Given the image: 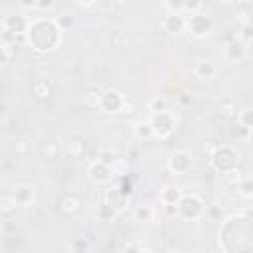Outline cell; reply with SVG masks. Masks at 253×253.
Wrapping results in <instances>:
<instances>
[{
	"label": "cell",
	"mask_w": 253,
	"mask_h": 253,
	"mask_svg": "<svg viewBox=\"0 0 253 253\" xmlns=\"http://www.w3.org/2000/svg\"><path fill=\"white\" fill-rule=\"evenodd\" d=\"M253 253V229L249 215H233L219 227V247L225 253Z\"/></svg>",
	"instance_id": "obj_1"
},
{
	"label": "cell",
	"mask_w": 253,
	"mask_h": 253,
	"mask_svg": "<svg viewBox=\"0 0 253 253\" xmlns=\"http://www.w3.org/2000/svg\"><path fill=\"white\" fill-rule=\"evenodd\" d=\"M24 42L40 55L51 53L61 43V30L53 22V18H45V16L34 18L28 22Z\"/></svg>",
	"instance_id": "obj_2"
},
{
	"label": "cell",
	"mask_w": 253,
	"mask_h": 253,
	"mask_svg": "<svg viewBox=\"0 0 253 253\" xmlns=\"http://www.w3.org/2000/svg\"><path fill=\"white\" fill-rule=\"evenodd\" d=\"M210 166L217 172V174H225L229 170H235L237 164H239V152L231 146V144H221V146H215L213 152L210 154Z\"/></svg>",
	"instance_id": "obj_3"
},
{
	"label": "cell",
	"mask_w": 253,
	"mask_h": 253,
	"mask_svg": "<svg viewBox=\"0 0 253 253\" xmlns=\"http://www.w3.org/2000/svg\"><path fill=\"white\" fill-rule=\"evenodd\" d=\"M176 210H178V217L180 219H186V221H196L200 217H204L206 213V204L200 196L196 194H182L180 202L176 204Z\"/></svg>",
	"instance_id": "obj_4"
},
{
	"label": "cell",
	"mask_w": 253,
	"mask_h": 253,
	"mask_svg": "<svg viewBox=\"0 0 253 253\" xmlns=\"http://www.w3.org/2000/svg\"><path fill=\"white\" fill-rule=\"evenodd\" d=\"M148 123H150V128H152L154 138H168L176 130V117L170 111L152 113L150 119H148Z\"/></svg>",
	"instance_id": "obj_5"
},
{
	"label": "cell",
	"mask_w": 253,
	"mask_h": 253,
	"mask_svg": "<svg viewBox=\"0 0 253 253\" xmlns=\"http://www.w3.org/2000/svg\"><path fill=\"white\" fill-rule=\"evenodd\" d=\"M186 30L190 32L192 38L202 40V38L210 36V32L213 30V20H211V16L206 14V12L190 14V16L186 18Z\"/></svg>",
	"instance_id": "obj_6"
},
{
	"label": "cell",
	"mask_w": 253,
	"mask_h": 253,
	"mask_svg": "<svg viewBox=\"0 0 253 253\" xmlns=\"http://www.w3.org/2000/svg\"><path fill=\"white\" fill-rule=\"evenodd\" d=\"M126 105V99L123 95V91L115 89V87H109L105 91H101V99H99V109L107 115H115V113H121Z\"/></svg>",
	"instance_id": "obj_7"
},
{
	"label": "cell",
	"mask_w": 253,
	"mask_h": 253,
	"mask_svg": "<svg viewBox=\"0 0 253 253\" xmlns=\"http://www.w3.org/2000/svg\"><path fill=\"white\" fill-rule=\"evenodd\" d=\"M28 22H30V20H26V16H22V14H6V16L2 18V28H4V32L16 42V38L24 40Z\"/></svg>",
	"instance_id": "obj_8"
},
{
	"label": "cell",
	"mask_w": 253,
	"mask_h": 253,
	"mask_svg": "<svg viewBox=\"0 0 253 253\" xmlns=\"http://www.w3.org/2000/svg\"><path fill=\"white\" fill-rule=\"evenodd\" d=\"M55 206H57V211H59L61 215H65V217H75V215L81 211V200H79V196L73 194V192L61 194V196L57 198Z\"/></svg>",
	"instance_id": "obj_9"
},
{
	"label": "cell",
	"mask_w": 253,
	"mask_h": 253,
	"mask_svg": "<svg viewBox=\"0 0 253 253\" xmlns=\"http://www.w3.org/2000/svg\"><path fill=\"white\" fill-rule=\"evenodd\" d=\"M87 176H89V180H91L93 184H97V186H107V184H111V180H113L111 166H105V164H101V162H97V160H93V162L87 166Z\"/></svg>",
	"instance_id": "obj_10"
},
{
	"label": "cell",
	"mask_w": 253,
	"mask_h": 253,
	"mask_svg": "<svg viewBox=\"0 0 253 253\" xmlns=\"http://www.w3.org/2000/svg\"><path fill=\"white\" fill-rule=\"evenodd\" d=\"M168 168L174 174H186L192 168V154L188 150H174L168 158Z\"/></svg>",
	"instance_id": "obj_11"
},
{
	"label": "cell",
	"mask_w": 253,
	"mask_h": 253,
	"mask_svg": "<svg viewBox=\"0 0 253 253\" xmlns=\"http://www.w3.org/2000/svg\"><path fill=\"white\" fill-rule=\"evenodd\" d=\"M103 200L113 208V210H117L119 213L128 206V198L117 188V186H111L107 192H105V196H103Z\"/></svg>",
	"instance_id": "obj_12"
},
{
	"label": "cell",
	"mask_w": 253,
	"mask_h": 253,
	"mask_svg": "<svg viewBox=\"0 0 253 253\" xmlns=\"http://www.w3.org/2000/svg\"><path fill=\"white\" fill-rule=\"evenodd\" d=\"M162 28L168 34H182L186 30V16L184 14H166L162 20Z\"/></svg>",
	"instance_id": "obj_13"
},
{
	"label": "cell",
	"mask_w": 253,
	"mask_h": 253,
	"mask_svg": "<svg viewBox=\"0 0 253 253\" xmlns=\"http://www.w3.org/2000/svg\"><path fill=\"white\" fill-rule=\"evenodd\" d=\"M32 95H34V99H38V101H47V99H51V95H53V85H51V81L49 79H36L34 83H32Z\"/></svg>",
	"instance_id": "obj_14"
},
{
	"label": "cell",
	"mask_w": 253,
	"mask_h": 253,
	"mask_svg": "<svg viewBox=\"0 0 253 253\" xmlns=\"http://www.w3.org/2000/svg\"><path fill=\"white\" fill-rule=\"evenodd\" d=\"M194 75L198 77V79H202V81H210V79H213L215 77V65L210 61V59H200V61H196L194 63Z\"/></svg>",
	"instance_id": "obj_15"
},
{
	"label": "cell",
	"mask_w": 253,
	"mask_h": 253,
	"mask_svg": "<svg viewBox=\"0 0 253 253\" xmlns=\"http://www.w3.org/2000/svg\"><path fill=\"white\" fill-rule=\"evenodd\" d=\"M85 150H87V144H85V140L79 138V136H71V138H67L65 144H63V152H65L67 156H71V158H81V156L85 154Z\"/></svg>",
	"instance_id": "obj_16"
},
{
	"label": "cell",
	"mask_w": 253,
	"mask_h": 253,
	"mask_svg": "<svg viewBox=\"0 0 253 253\" xmlns=\"http://www.w3.org/2000/svg\"><path fill=\"white\" fill-rule=\"evenodd\" d=\"M18 202H16V198H14V194L12 192H2L0 194V215L2 217H12V215H16V211H18Z\"/></svg>",
	"instance_id": "obj_17"
},
{
	"label": "cell",
	"mask_w": 253,
	"mask_h": 253,
	"mask_svg": "<svg viewBox=\"0 0 253 253\" xmlns=\"http://www.w3.org/2000/svg\"><path fill=\"white\" fill-rule=\"evenodd\" d=\"M12 194H14L16 202H18V206H28V204L34 202V188H32L30 184H20V186H16V188L12 190Z\"/></svg>",
	"instance_id": "obj_18"
},
{
	"label": "cell",
	"mask_w": 253,
	"mask_h": 253,
	"mask_svg": "<svg viewBox=\"0 0 253 253\" xmlns=\"http://www.w3.org/2000/svg\"><path fill=\"white\" fill-rule=\"evenodd\" d=\"M245 49H247V47H243L241 42H237V40L229 42V43L225 45V57H227V61H231V63L241 61V59L245 57Z\"/></svg>",
	"instance_id": "obj_19"
},
{
	"label": "cell",
	"mask_w": 253,
	"mask_h": 253,
	"mask_svg": "<svg viewBox=\"0 0 253 253\" xmlns=\"http://www.w3.org/2000/svg\"><path fill=\"white\" fill-rule=\"evenodd\" d=\"M95 217H97L99 221H113V219L119 217V211L113 210L105 200H101V202L97 204V208H95Z\"/></svg>",
	"instance_id": "obj_20"
},
{
	"label": "cell",
	"mask_w": 253,
	"mask_h": 253,
	"mask_svg": "<svg viewBox=\"0 0 253 253\" xmlns=\"http://www.w3.org/2000/svg\"><path fill=\"white\" fill-rule=\"evenodd\" d=\"M182 198V190L180 188H174V186H168L160 192V204L162 206H176Z\"/></svg>",
	"instance_id": "obj_21"
},
{
	"label": "cell",
	"mask_w": 253,
	"mask_h": 253,
	"mask_svg": "<svg viewBox=\"0 0 253 253\" xmlns=\"http://www.w3.org/2000/svg\"><path fill=\"white\" fill-rule=\"evenodd\" d=\"M111 172H113V178L117 176V178H126L128 174H130V162L126 160V158H121V156H117L115 158V162H113V166H111Z\"/></svg>",
	"instance_id": "obj_22"
},
{
	"label": "cell",
	"mask_w": 253,
	"mask_h": 253,
	"mask_svg": "<svg viewBox=\"0 0 253 253\" xmlns=\"http://www.w3.org/2000/svg\"><path fill=\"white\" fill-rule=\"evenodd\" d=\"M132 217H134V221L148 223V221H152V217H154V210H152L148 204H140V206H136V208L132 210Z\"/></svg>",
	"instance_id": "obj_23"
},
{
	"label": "cell",
	"mask_w": 253,
	"mask_h": 253,
	"mask_svg": "<svg viewBox=\"0 0 253 253\" xmlns=\"http://www.w3.org/2000/svg\"><path fill=\"white\" fill-rule=\"evenodd\" d=\"M61 146L57 144V142H53V140H49V142H43L42 146H40V154H42V158H47V160H55L59 154H61Z\"/></svg>",
	"instance_id": "obj_24"
},
{
	"label": "cell",
	"mask_w": 253,
	"mask_h": 253,
	"mask_svg": "<svg viewBox=\"0 0 253 253\" xmlns=\"http://www.w3.org/2000/svg\"><path fill=\"white\" fill-rule=\"evenodd\" d=\"M251 115H253V111H251V107H245V109H241L239 113H237V125L243 128V132L245 134H249V130H251Z\"/></svg>",
	"instance_id": "obj_25"
},
{
	"label": "cell",
	"mask_w": 253,
	"mask_h": 253,
	"mask_svg": "<svg viewBox=\"0 0 253 253\" xmlns=\"http://www.w3.org/2000/svg\"><path fill=\"white\" fill-rule=\"evenodd\" d=\"M134 134H136V138H140V140H150V138H154L148 121H138V123L134 125Z\"/></svg>",
	"instance_id": "obj_26"
},
{
	"label": "cell",
	"mask_w": 253,
	"mask_h": 253,
	"mask_svg": "<svg viewBox=\"0 0 253 253\" xmlns=\"http://www.w3.org/2000/svg\"><path fill=\"white\" fill-rule=\"evenodd\" d=\"M99 99H101L99 89H87L83 93V105L89 107V109H99Z\"/></svg>",
	"instance_id": "obj_27"
},
{
	"label": "cell",
	"mask_w": 253,
	"mask_h": 253,
	"mask_svg": "<svg viewBox=\"0 0 253 253\" xmlns=\"http://www.w3.org/2000/svg\"><path fill=\"white\" fill-rule=\"evenodd\" d=\"M237 105L233 103V101H223L221 103V107H219V115H221V119H225V121H233L235 117H237Z\"/></svg>",
	"instance_id": "obj_28"
},
{
	"label": "cell",
	"mask_w": 253,
	"mask_h": 253,
	"mask_svg": "<svg viewBox=\"0 0 253 253\" xmlns=\"http://www.w3.org/2000/svg\"><path fill=\"white\" fill-rule=\"evenodd\" d=\"M241 180H243V174H241L239 168L229 170V172L223 174V184H225L227 188H237V186L241 184Z\"/></svg>",
	"instance_id": "obj_29"
},
{
	"label": "cell",
	"mask_w": 253,
	"mask_h": 253,
	"mask_svg": "<svg viewBox=\"0 0 253 253\" xmlns=\"http://www.w3.org/2000/svg\"><path fill=\"white\" fill-rule=\"evenodd\" d=\"M251 40H253V24H251V22H245V24L241 26L239 36H237V42H241L243 47H247V45L251 43Z\"/></svg>",
	"instance_id": "obj_30"
},
{
	"label": "cell",
	"mask_w": 253,
	"mask_h": 253,
	"mask_svg": "<svg viewBox=\"0 0 253 253\" xmlns=\"http://www.w3.org/2000/svg\"><path fill=\"white\" fill-rule=\"evenodd\" d=\"M34 150V138L30 134H24L18 142H16V152L20 154H30Z\"/></svg>",
	"instance_id": "obj_31"
},
{
	"label": "cell",
	"mask_w": 253,
	"mask_h": 253,
	"mask_svg": "<svg viewBox=\"0 0 253 253\" xmlns=\"http://www.w3.org/2000/svg\"><path fill=\"white\" fill-rule=\"evenodd\" d=\"M89 241L85 237H75L71 243H69V251L71 253H89Z\"/></svg>",
	"instance_id": "obj_32"
},
{
	"label": "cell",
	"mask_w": 253,
	"mask_h": 253,
	"mask_svg": "<svg viewBox=\"0 0 253 253\" xmlns=\"http://www.w3.org/2000/svg\"><path fill=\"white\" fill-rule=\"evenodd\" d=\"M53 22L57 24V28H59L61 32H65V30L73 28V24H75V20H73V16H71V14H61V16H57V18H53Z\"/></svg>",
	"instance_id": "obj_33"
},
{
	"label": "cell",
	"mask_w": 253,
	"mask_h": 253,
	"mask_svg": "<svg viewBox=\"0 0 253 253\" xmlns=\"http://www.w3.org/2000/svg\"><path fill=\"white\" fill-rule=\"evenodd\" d=\"M115 158H117V154L113 152V150H109V148H103V150H99V154H97V162H101V164H105V166H113V162H115Z\"/></svg>",
	"instance_id": "obj_34"
},
{
	"label": "cell",
	"mask_w": 253,
	"mask_h": 253,
	"mask_svg": "<svg viewBox=\"0 0 253 253\" xmlns=\"http://www.w3.org/2000/svg\"><path fill=\"white\" fill-rule=\"evenodd\" d=\"M0 47H2V51H4V55H6V59H8V61L16 59V55H18V51H20L16 42H6V43H0Z\"/></svg>",
	"instance_id": "obj_35"
},
{
	"label": "cell",
	"mask_w": 253,
	"mask_h": 253,
	"mask_svg": "<svg viewBox=\"0 0 253 253\" xmlns=\"http://www.w3.org/2000/svg\"><path fill=\"white\" fill-rule=\"evenodd\" d=\"M237 190H239V194H241L243 198H251V196H253V182H251V178L243 176V180H241V184L237 186Z\"/></svg>",
	"instance_id": "obj_36"
},
{
	"label": "cell",
	"mask_w": 253,
	"mask_h": 253,
	"mask_svg": "<svg viewBox=\"0 0 253 253\" xmlns=\"http://www.w3.org/2000/svg\"><path fill=\"white\" fill-rule=\"evenodd\" d=\"M148 109L152 113H160V111H166V99L164 97H154L148 101Z\"/></svg>",
	"instance_id": "obj_37"
},
{
	"label": "cell",
	"mask_w": 253,
	"mask_h": 253,
	"mask_svg": "<svg viewBox=\"0 0 253 253\" xmlns=\"http://www.w3.org/2000/svg\"><path fill=\"white\" fill-rule=\"evenodd\" d=\"M202 8H204V2H182V14L184 12L196 14V12H202Z\"/></svg>",
	"instance_id": "obj_38"
},
{
	"label": "cell",
	"mask_w": 253,
	"mask_h": 253,
	"mask_svg": "<svg viewBox=\"0 0 253 253\" xmlns=\"http://www.w3.org/2000/svg\"><path fill=\"white\" fill-rule=\"evenodd\" d=\"M125 42H126V38H125V32H123V30H115V32H113V36H111V43L119 47V45H123Z\"/></svg>",
	"instance_id": "obj_39"
},
{
	"label": "cell",
	"mask_w": 253,
	"mask_h": 253,
	"mask_svg": "<svg viewBox=\"0 0 253 253\" xmlns=\"http://www.w3.org/2000/svg\"><path fill=\"white\" fill-rule=\"evenodd\" d=\"M121 253H142V247L138 243H126Z\"/></svg>",
	"instance_id": "obj_40"
},
{
	"label": "cell",
	"mask_w": 253,
	"mask_h": 253,
	"mask_svg": "<svg viewBox=\"0 0 253 253\" xmlns=\"http://www.w3.org/2000/svg\"><path fill=\"white\" fill-rule=\"evenodd\" d=\"M53 6H55L53 0H36V8H40V10H51Z\"/></svg>",
	"instance_id": "obj_41"
},
{
	"label": "cell",
	"mask_w": 253,
	"mask_h": 253,
	"mask_svg": "<svg viewBox=\"0 0 253 253\" xmlns=\"http://www.w3.org/2000/svg\"><path fill=\"white\" fill-rule=\"evenodd\" d=\"M213 148H215V144H211V142H204V144H202V152H204V156L210 158V154L213 152Z\"/></svg>",
	"instance_id": "obj_42"
},
{
	"label": "cell",
	"mask_w": 253,
	"mask_h": 253,
	"mask_svg": "<svg viewBox=\"0 0 253 253\" xmlns=\"http://www.w3.org/2000/svg\"><path fill=\"white\" fill-rule=\"evenodd\" d=\"M204 215H210V217H221V210H219V208H215V206H213V208H210V210L206 208V213H204Z\"/></svg>",
	"instance_id": "obj_43"
},
{
	"label": "cell",
	"mask_w": 253,
	"mask_h": 253,
	"mask_svg": "<svg viewBox=\"0 0 253 253\" xmlns=\"http://www.w3.org/2000/svg\"><path fill=\"white\" fill-rule=\"evenodd\" d=\"M164 211H166L168 217H178V210H176V206H164Z\"/></svg>",
	"instance_id": "obj_44"
},
{
	"label": "cell",
	"mask_w": 253,
	"mask_h": 253,
	"mask_svg": "<svg viewBox=\"0 0 253 253\" xmlns=\"http://www.w3.org/2000/svg\"><path fill=\"white\" fill-rule=\"evenodd\" d=\"M20 6H22V8H36V0H32V2H30V0H26V2H22Z\"/></svg>",
	"instance_id": "obj_45"
},
{
	"label": "cell",
	"mask_w": 253,
	"mask_h": 253,
	"mask_svg": "<svg viewBox=\"0 0 253 253\" xmlns=\"http://www.w3.org/2000/svg\"><path fill=\"white\" fill-rule=\"evenodd\" d=\"M77 6H83V8H89V6H95V2H77Z\"/></svg>",
	"instance_id": "obj_46"
},
{
	"label": "cell",
	"mask_w": 253,
	"mask_h": 253,
	"mask_svg": "<svg viewBox=\"0 0 253 253\" xmlns=\"http://www.w3.org/2000/svg\"><path fill=\"white\" fill-rule=\"evenodd\" d=\"M2 63H8V59H6V55H4V51H2V47H0V65Z\"/></svg>",
	"instance_id": "obj_47"
},
{
	"label": "cell",
	"mask_w": 253,
	"mask_h": 253,
	"mask_svg": "<svg viewBox=\"0 0 253 253\" xmlns=\"http://www.w3.org/2000/svg\"><path fill=\"white\" fill-rule=\"evenodd\" d=\"M164 253H180L178 249H168V251H164Z\"/></svg>",
	"instance_id": "obj_48"
},
{
	"label": "cell",
	"mask_w": 253,
	"mask_h": 253,
	"mask_svg": "<svg viewBox=\"0 0 253 253\" xmlns=\"http://www.w3.org/2000/svg\"><path fill=\"white\" fill-rule=\"evenodd\" d=\"M142 253H152V251H146V249H142Z\"/></svg>",
	"instance_id": "obj_49"
}]
</instances>
